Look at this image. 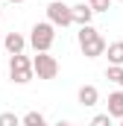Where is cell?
Masks as SVG:
<instances>
[{"label": "cell", "mask_w": 123, "mask_h": 126, "mask_svg": "<svg viewBox=\"0 0 123 126\" xmlns=\"http://www.w3.org/2000/svg\"><path fill=\"white\" fill-rule=\"evenodd\" d=\"M32 76V59L30 56H24V53H18V56H9V79L12 82H18V85H27Z\"/></svg>", "instance_id": "3"}, {"label": "cell", "mask_w": 123, "mask_h": 126, "mask_svg": "<svg viewBox=\"0 0 123 126\" xmlns=\"http://www.w3.org/2000/svg\"><path fill=\"white\" fill-rule=\"evenodd\" d=\"M0 12H3V9H0Z\"/></svg>", "instance_id": "22"}, {"label": "cell", "mask_w": 123, "mask_h": 126, "mask_svg": "<svg viewBox=\"0 0 123 126\" xmlns=\"http://www.w3.org/2000/svg\"><path fill=\"white\" fill-rule=\"evenodd\" d=\"M120 126H123V117H120Z\"/></svg>", "instance_id": "21"}, {"label": "cell", "mask_w": 123, "mask_h": 126, "mask_svg": "<svg viewBox=\"0 0 123 126\" xmlns=\"http://www.w3.org/2000/svg\"><path fill=\"white\" fill-rule=\"evenodd\" d=\"M117 3H120V0H117Z\"/></svg>", "instance_id": "23"}, {"label": "cell", "mask_w": 123, "mask_h": 126, "mask_svg": "<svg viewBox=\"0 0 123 126\" xmlns=\"http://www.w3.org/2000/svg\"><path fill=\"white\" fill-rule=\"evenodd\" d=\"M47 24H53V27H70L73 21H70V6L67 3H62V0H53L50 6H47Z\"/></svg>", "instance_id": "5"}, {"label": "cell", "mask_w": 123, "mask_h": 126, "mask_svg": "<svg viewBox=\"0 0 123 126\" xmlns=\"http://www.w3.org/2000/svg\"><path fill=\"white\" fill-rule=\"evenodd\" d=\"M9 3H24V0H9Z\"/></svg>", "instance_id": "18"}, {"label": "cell", "mask_w": 123, "mask_h": 126, "mask_svg": "<svg viewBox=\"0 0 123 126\" xmlns=\"http://www.w3.org/2000/svg\"><path fill=\"white\" fill-rule=\"evenodd\" d=\"M117 85H120V88H123V73H120V79H117Z\"/></svg>", "instance_id": "17"}, {"label": "cell", "mask_w": 123, "mask_h": 126, "mask_svg": "<svg viewBox=\"0 0 123 126\" xmlns=\"http://www.w3.org/2000/svg\"><path fill=\"white\" fill-rule=\"evenodd\" d=\"M103 56H108V64L123 67V41H111V44H106V53H103Z\"/></svg>", "instance_id": "9"}, {"label": "cell", "mask_w": 123, "mask_h": 126, "mask_svg": "<svg viewBox=\"0 0 123 126\" xmlns=\"http://www.w3.org/2000/svg\"><path fill=\"white\" fill-rule=\"evenodd\" d=\"M108 117H123V91H111L108 94V111H106Z\"/></svg>", "instance_id": "10"}, {"label": "cell", "mask_w": 123, "mask_h": 126, "mask_svg": "<svg viewBox=\"0 0 123 126\" xmlns=\"http://www.w3.org/2000/svg\"><path fill=\"white\" fill-rule=\"evenodd\" d=\"M91 126H111V117H108V114H94Z\"/></svg>", "instance_id": "15"}, {"label": "cell", "mask_w": 123, "mask_h": 126, "mask_svg": "<svg viewBox=\"0 0 123 126\" xmlns=\"http://www.w3.org/2000/svg\"><path fill=\"white\" fill-rule=\"evenodd\" d=\"M91 18H94V12H91V6H88L85 0L76 3V6H70V21H73V24L85 27V24H91Z\"/></svg>", "instance_id": "7"}, {"label": "cell", "mask_w": 123, "mask_h": 126, "mask_svg": "<svg viewBox=\"0 0 123 126\" xmlns=\"http://www.w3.org/2000/svg\"><path fill=\"white\" fill-rule=\"evenodd\" d=\"M85 3H94V0H85Z\"/></svg>", "instance_id": "20"}, {"label": "cell", "mask_w": 123, "mask_h": 126, "mask_svg": "<svg viewBox=\"0 0 123 126\" xmlns=\"http://www.w3.org/2000/svg\"><path fill=\"white\" fill-rule=\"evenodd\" d=\"M53 41H56V27H53V24H47V21L35 24V27L30 30V38H27V44H30L35 53H50Z\"/></svg>", "instance_id": "2"}, {"label": "cell", "mask_w": 123, "mask_h": 126, "mask_svg": "<svg viewBox=\"0 0 123 126\" xmlns=\"http://www.w3.org/2000/svg\"><path fill=\"white\" fill-rule=\"evenodd\" d=\"M56 126H73V123H67V120H59V123H56Z\"/></svg>", "instance_id": "16"}, {"label": "cell", "mask_w": 123, "mask_h": 126, "mask_svg": "<svg viewBox=\"0 0 123 126\" xmlns=\"http://www.w3.org/2000/svg\"><path fill=\"white\" fill-rule=\"evenodd\" d=\"M76 100H79V106H85V109L97 106V103H100V91H97V85H82L79 94H76Z\"/></svg>", "instance_id": "8"}, {"label": "cell", "mask_w": 123, "mask_h": 126, "mask_svg": "<svg viewBox=\"0 0 123 126\" xmlns=\"http://www.w3.org/2000/svg\"><path fill=\"white\" fill-rule=\"evenodd\" d=\"M79 50H82L85 59H97V56H103V53H106V38L100 35V30H94L91 24L79 27Z\"/></svg>", "instance_id": "1"}, {"label": "cell", "mask_w": 123, "mask_h": 126, "mask_svg": "<svg viewBox=\"0 0 123 126\" xmlns=\"http://www.w3.org/2000/svg\"><path fill=\"white\" fill-rule=\"evenodd\" d=\"M0 41H3V30H0Z\"/></svg>", "instance_id": "19"}, {"label": "cell", "mask_w": 123, "mask_h": 126, "mask_svg": "<svg viewBox=\"0 0 123 126\" xmlns=\"http://www.w3.org/2000/svg\"><path fill=\"white\" fill-rule=\"evenodd\" d=\"M0 126H21V117L15 111H3L0 114Z\"/></svg>", "instance_id": "12"}, {"label": "cell", "mask_w": 123, "mask_h": 126, "mask_svg": "<svg viewBox=\"0 0 123 126\" xmlns=\"http://www.w3.org/2000/svg\"><path fill=\"white\" fill-rule=\"evenodd\" d=\"M88 6H91V12H108L111 0H94V3H88Z\"/></svg>", "instance_id": "14"}, {"label": "cell", "mask_w": 123, "mask_h": 126, "mask_svg": "<svg viewBox=\"0 0 123 126\" xmlns=\"http://www.w3.org/2000/svg\"><path fill=\"white\" fill-rule=\"evenodd\" d=\"M120 73H123V67H114V64H108V67H106V79H108V82H117V79H120Z\"/></svg>", "instance_id": "13"}, {"label": "cell", "mask_w": 123, "mask_h": 126, "mask_svg": "<svg viewBox=\"0 0 123 126\" xmlns=\"http://www.w3.org/2000/svg\"><path fill=\"white\" fill-rule=\"evenodd\" d=\"M21 126H50V123H47V117L41 111H27L21 117Z\"/></svg>", "instance_id": "11"}, {"label": "cell", "mask_w": 123, "mask_h": 126, "mask_svg": "<svg viewBox=\"0 0 123 126\" xmlns=\"http://www.w3.org/2000/svg\"><path fill=\"white\" fill-rule=\"evenodd\" d=\"M0 44L9 50V56H18V53H24V47H27V38H24L21 32H6Z\"/></svg>", "instance_id": "6"}, {"label": "cell", "mask_w": 123, "mask_h": 126, "mask_svg": "<svg viewBox=\"0 0 123 126\" xmlns=\"http://www.w3.org/2000/svg\"><path fill=\"white\" fill-rule=\"evenodd\" d=\"M32 73H35L38 79H56V73H59L56 56H50V53H35V56H32Z\"/></svg>", "instance_id": "4"}]
</instances>
